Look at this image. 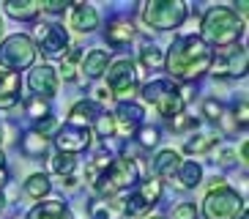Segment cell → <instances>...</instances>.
<instances>
[{"instance_id":"7","label":"cell","mask_w":249,"mask_h":219,"mask_svg":"<svg viewBox=\"0 0 249 219\" xmlns=\"http://www.w3.org/2000/svg\"><path fill=\"white\" fill-rule=\"evenodd\" d=\"M36 55H38V50L33 44V38L25 36V33H14V36L3 38V44H0V69L19 74L22 69L33 66Z\"/></svg>"},{"instance_id":"43","label":"cell","mask_w":249,"mask_h":219,"mask_svg":"<svg viewBox=\"0 0 249 219\" xmlns=\"http://www.w3.org/2000/svg\"><path fill=\"white\" fill-rule=\"evenodd\" d=\"M107 96H110V91H107V88H99V91H96V99H93V102L99 104V102H104Z\"/></svg>"},{"instance_id":"32","label":"cell","mask_w":249,"mask_h":219,"mask_svg":"<svg viewBox=\"0 0 249 219\" xmlns=\"http://www.w3.org/2000/svg\"><path fill=\"white\" fill-rule=\"evenodd\" d=\"M90 134H96L99 140H107L115 134V118H112V112H102V115L93 121V129H90Z\"/></svg>"},{"instance_id":"34","label":"cell","mask_w":249,"mask_h":219,"mask_svg":"<svg viewBox=\"0 0 249 219\" xmlns=\"http://www.w3.org/2000/svg\"><path fill=\"white\" fill-rule=\"evenodd\" d=\"M38 8H41V14L58 17V14H63V11L71 8V0H38Z\"/></svg>"},{"instance_id":"8","label":"cell","mask_w":249,"mask_h":219,"mask_svg":"<svg viewBox=\"0 0 249 219\" xmlns=\"http://www.w3.org/2000/svg\"><path fill=\"white\" fill-rule=\"evenodd\" d=\"M107 91L110 96L121 99V102H132V96L137 93V63L132 58H118L107 66Z\"/></svg>"},{"instance_id":"11","label":"cell","mask_w":249,"mask_h":219,"mask_svg":"<svg viewBox=\"0 0 249 219\" xmlns=\"http://www.w3.org/2000/svg\"><path fill=\"white\" fill-rule=\"evenodd\" d=\"M90 140H93V134H90V129H85V126L63 124V126H58V131H55L58 153H71V156H77V153H82V151L90 148Z\"/></svg>"},{"instance_id":"27","label":"cell","mask_w":249,"mask_h":219,"mask_svg":"<svg viewBox=\"0 0 249 219\" xmlns=\"http://www.w3.org/2000/svg\"><path fill=\"white\" fill-rule=\"evenodd\" d=\"M213 146H219V134H213V131H205V134H197V137L186 140L183 151L192 153V156H200V153H208Z\"/></svg>"},{"instance_id":"44","label":"cell","mask_w":249,"mask_h":219,"mask_svg":"<svg viewBox=\"0 0 249 219\" xmlns=\"http://www.w3.org/2000/svg\"><path fill=\"white\" fill-rule=\"evenodd\" d=\"M249 3H247V0H241V3H235V14H238V11H241V19H244V17H247V11H249Z\"/></svg>"},{"instance_id":"48","label":"cell","mask_w":249,"mask_h":219,"mask_svg":"<svg viewBox=\"0 0 249 219\" xmlns=\"http://www.w3.org/2000/svg\"><path fill=\"white\" fill-rule=\"evenodd\" d=\"M0 143H3V131H0Z\"/></svg>"},{"instance_id":"1","label":"cell","mask_w":249,"mask_h":219,"mask_svg":"<svg viewBox=\"0 0 249 219\" xmlns=\"http://www.w3.org/2000/svg\"><path fill=\"white\" fill-rule=\"evenodd\" d=\"M213 50L200 41V36H181L173 41L170 52L164 55V69H167L173 82H186L192 85L200 80L205 72H211Z\"/></svg>"},{"instance_id":"15","label":"cell","mask_w":249,"mask_h":219,"mask_svg":"<svg viewBox=\"0 0 249 219\" xmlns=\"http://www.w3.org/2000/svg\"><path fill=\"white\" fill-rule=\"evenodd\" d=\"M69 25L77 33H93L99 28V11L90 3H71V14H69Z\"/></svg>"},{"instance_id":"47","label":"cell","mask_w":249,"mask_h":219,"mask_svg":"<svg viewBox=\"0 0 249 219\" xmlns=\"http://www.w3.org/2000/svg\"><path fill=\"white\" fill-rule=\"evenodd\" d=\"M148 219H167V217H148Z\"/></svg>"},{"instance_id":"23","label":"cell","mask_w":249,"mask_h":219,"mask_svg":"<svg viewBox=\"0 0 249 219\" xmlns=\"http://www.w3.org/2000/svg\"><path fill=\"white\" fill-rule=\"evenodd\" d=\"M176 181L181 189H195L200 181H203V167H200V162L195 159H183L181 167L176 173Z\"/></svg>"},{"instance_id":"3","label":"cell","mask_w":249,"mask_h":219,"mask_svg":"<svg viewBox=\"0 0 249 219\" xmlns=\"http://www.w3.org/2000/svg\"><path fill=\"white\" fill-rule=\"evenodd\" d=\"M137 181H140L137 162L126 159V156H115V159H110L107 170H104L99 178H96L93 189H96V195H99V197H107V200H112V197H118L121 192L137 186Z\"/></svg>"},{"instance_id":"38","label":"cell","mask_w":249,"mask_h":219,"mask_svg":"<svg viewBox=\"0 0 249 219\" xmlns=\"http://www.w3.org/2000/svg\"><path fill=\"white\" fill-rule=\"evenodd\" d=\"M233 124L241 126V129H247V124H249V104H247V99H241V104H235V110H233Z\"/></svg>"},{"instance_id":"12","label":"cell","mask_w":249,"mask_h":219,"mask_svg":"<svg viewBox=\"0 0 249 219\" xmlns=\"http://www.w3.org/2000/svg\"><path fill=\"white\" fill-rule=\"evenodd\" d=\"M58 80H60L58 69H52L50 63H38V66H33V72L28 77V88L33 91V96L50 102L52 96L58 93Z\"/></svg>"},{"instance_id":"33","label":"cell","mask_w":249,"mask_h":219,"mask_svg":"<svg viewBox=\"0 0 249 219\" xmlns=\"http://www.w3.org/2000/svg\"><path fill=\"white\" fill-rule=\"evenodd\" d=\"M110 153H96L93 156V162H90L88 167H85V178H88L90 183H96V178H99V175L104 173V170H107V164H110Z\"/></svg>"},{"instance_id":"30","label":"cell","mask_w":249,"mask_h":219,"mask_svg":"<svg viewBox=\"0 0 249 219\" xmlns=\"http://www.w3.org/2000/svg\"><path fill=\"white\" fill-rule=\"evenodd\" d=\"M25 115L33 118V121H44V118L52 115V107L47 99H38V96H30L25 99Z\"/></svg>"},{"instance_id":"37","label":"cell","mask_w":249,"mask_h":219,"mask_svg":"<svg viewBox=\"0 0 249 219\" xmlns=\"http://www.w3.org/2000/svg\"><path fill=\"white\" fill-rule=\"evenodd\" d=\"M33 131H36V134H41V137H47L50 140L52 134H55V131H58V121H55V118H44V121H36V124H33Z\"/></svg>"},{"instance_id":"35","label":"cell","mask_w":249,"mask_h":219,"mask_svg":"<svg viewBox=\"0 0 249 219\" xmlns=\"http://www.w3.org/2000/svg\"><path fill=\"white\" fill-rule=\"evenodd\" d=\"M195 126H197V121H195L192 115H186V112H178V115L170 118V129L178 131V134H183V131L195 129Z\"/></svg>"},{"instance_id":"20","label":"cell","mask_w":249,"mask_h":219,"mask_svg":"<svg viewBox=\"0 0 249 219\" xmlns=\"http://www.w3.org/2000/svg\"><path fill=\"white\" fill-rule=\"evenodd\" d=\"M102 112H104L102 104H96L93 99H82V102H77L71 107V112H69V124L90 129V126H93V121L102 115Z\"/></svg>"},{"instance_id":"22","label":"cell","mask_w":249,"mask_h":219,"mask_svg":"<svg viewBox=\"0 0 249 219\" xmlns=\"http://www.w3.org/2000/svg\"><path fill=\"white\" fill-rule=\"evenodd\" d=\"M3 6H6L8 17H14V19H19V22H33L38 14H41L38 0H6Z\"/></svg>"},{"instance_id":"29","label":"cell","mask_w":249,"mask_h":219,"mask_svg":"<svg viewBox=\"0 0 249 219\" xmlns=\"http://www.w3.org/2000/svg\"><path fill=\"white\" fill-rule=\"evenodd\" d=\"M52 164V173L60 175V178H71L74 170H77V156H71V153H55L50 159Z\"/></svg>"},{"instance_id":"17","label":"cell","mask_w":249,"mask_h":219,"mask_svg":"<svg viewBox=\"0 0 249 219\" xmlns=\"http://www.w3.org/2000/svg\"><path fill=\"white\" fill-rule=\"evenodd\" d=\"M132 38H134V25H132V19L115 17L112 22H107V28H104V41L110 44V47H126Z\"/></svg>"},{"instance_id":"24","label":"cell","mask_w":249,"mask_h":219,"mask_svg":"<svg viewBox=\"0 0 249 219\" xmlns=\"http://www.w3.org/2000/svg\"><path fill=\"white\" fill-rule=\"evenodd\" d=\"M47 148H50V140L41 137V134H36L33 129L25 131L22 140H19V151H22L25 156H30V159H36V156H44Z\"/></svg>"},{"instance_id":"46","label":"cell","mask_w":249,"mask_h":219,"mask_svg":"<svg viewBox=\"0 0 249 219\" xmlns=\"http://www.w3.org/2000/svg\"><path fill=\"white\" fill-rule=\"evenodd\" d=\"M0 36H3V19H0Z\"/></svg>"},{"instance_id":"10","label":"cell","mask_w":249,"mask_h":219,"mask_svg":"<svg viewBox=\"0 0 249 219\" xmlns=\"http://www.w3.org/2000/svg\"><path fill=\"white\" fill-rule=\"evenodd\" d=\"M36 50H41V55L50 60H63V55L69 52V33L63 25L50 22V25H36Z\"/></svg>"},{"instance_id":"16","label":"cell","mask_w":249,"mask_h":219,"mask_svg":"<svg viewBox=\"0 0 249 219\" xmlns=\"http://www.w3.org/2000/svg\"><path fill=\"white\" fill-rule=\"evenodd\" d=\"M19 91H22V80L19 74L0 69V110H11L19 104Z\"/></svg>"},{"instance_id":"21","label":"cell","mask_w":249,"mask_h":219,"mask_svg":"<svg viewBox=\"0 0 249 219\" xmlns=\"http://www.w3.org/2000/svg\"><path fill=\"white\" fill-rule=\"evenodd\" d=\"M181 153L173 151V148H167V151H159L154 159V178H176L178 167H181Z\"/></svg>"},{"instance_id":"31","label":"cell","mask_w":249,"mask_h":219,"mask_svg":"<svg viewBox=\"0 0 249 219\" xmlns=\"http://www.w3.org/2000/svg\"><path fill=\"white\" fill-rule=\"evenodd\" d=\"M134 140H137V148L140 151H151V148H156L159 146V129L156 126H148V124H142L137 129V134H134Z\"/></svg>"},{"instance_id":"4","label":"cell","mask_w":249,"mask_h":219,"mask_svg":"<svg viewBox=\"0 0 249 219\" xmlns=\"http://www.w3.org/2000/svg\"><path fill=\"white\" fill-rule=\"evenodd\" d=\"M140 96L145 99L148 104H154L159 110V115H164L170 121L173 115L183 112V99H181V85L173 82L170 77H161V80H151L140 88Z\"/></svg>"},{"instance_id":"9","label":"cell","mask_w":249,"mask_h":219,"mask_svg":"<svg viewBox=\"0 0 249 219\" xmlns=\"http://www.w3.org/2000/svg\"><path fill=\"white\" fill-rule=\"evenodd\" d=\"M161 192H164V186H161V181L154 178V175L145 178V181H140L132 195L126 197V200H121V214H124L126 219L142 217V214H148L161 200Z\"/></svg>"},{"instance_id":"28","label":"cell","mask_w":249,"mask_h":219,"mask_svg":"<svg viewBox=\"0 0 249 219\" xmlns=\"http://www.w3.org/2000/svg\"><path fill=\"white\" fill-rule=\"evenodd\" d=\"M140 63L145 66L148 72H161L164 69V52L159 47H154V44H148V47L140 50Z\"/></svg>"},{"instance_id":"5","label":"cell","mask_w":249,"mask_h":219,"mask_svg":"<svg viewBox=\"0 0 249 219\" xmlns=\"http://www.w3.org/2000/svg\"><path fill=\"white\" fill-rule=\"evenodd\" d=\"M186 14H189V6L183 0H151V3H142V22L154 30L181 28Z\"/></svg>"},{"instance_id":"18","label":"cell","mask_w":249,"mask_h":219,"mask_svg":"<svg viewBox=\"0 0 249 219\" xmlns=\"http://www.w3.org/2000/svg\"><path fill=\"white\" fill-rule=\"evenodd\" d=\"M25 219H74L66 200H41L30 208Z\"/></svg>"},{"instance_id":"25","label":"cell","mask_w":249,"mask_h":219,"mask_svg":"<svg viewBox=\"0 0 249 219\" xmlns=\"http://www.w3.org/2000/svg\"><path fill=\"white\" fill-rule=\"evenodd\" d=\"M82 58H85L82 47H69V52L63 55V60H60V72L58 74H63V80L74 82V80H77V72H80Z\"/></svg>"},{"instance_id":"6","label":"cell","mask_w":249,"mask_h":219,"mask_svg":"<svg viewBox=\"0 0 249 219\" xmlns=\"http://www.w3.org/2000/svg\"><path fill=\"white\" fill-rule=\"evenodd\" d=\"M247 211L244 197L230 186H211L203 200V217L205 219H238Z\"/></svg>"},{"instance_id":"41","label":"cell","mask_w":249,"mask_h":219,"mask_svg":"<svg viewBox=\"0 0 249 219\" xmlns=\"http://www.w3.org/2000/svg\"><path fill=\"white\" fill-rule=\"evenodd\" d=\"M238 159H241V164L247 167V162H249V143L247 140H241V148H238V153H235Z\"/></svg>"},{"instance_id":"13","label":"cell","mask_w":249,"mask_h":219,"mask_svg":"<svg viewBox=\"0 0 249 219\" xmlns=\"http://www.w3.org/2000/svg\"><path fill=\"white\" fill-rule=\"evenodd\" d=\"M112 118H115V131H121L124 137H134L137 129L145 124V110L137 102H121Z\"/></svg>"},{"instance_id":"36","label":"cell","mask_w":249,"mask_h":219,"mask_svg":"<svg viewBox=\"0 0 249 219\" xmlns=\"http://www.w3.org/2000/svg\"><path fill=\"white\" fill-rule=\"evenodd\" d=\"M203 115L208 118V121H216V124H219V118L225 115V107H222V102H216V99H205L203 102Z\"/></svg>"},{"instance_id":"2","label":"cell","mask_w":249,"mask_h":219,"mask_svg":"<svg viewBox=\"0 0 249 219\" xmlns=\"http://www.w3.org/2000/svg\"><path fill=\"white\" fill-rule=\"evenodd\" d=\"M244 25H247V22L235 14L233 8L213 6V8H208L205 17H203L200 41H203L205 47H211V50L213 47H216V50H222V47H235L238 38L244 36Z\"/></svg>"},{"instance_id":"26","label":"cell","mask_w":249,"mask_h":219,"mask_svg":"<svg viewBox=\"0 0 249 219\" xmlns=\"http://www.w3.org/2000/svg\"><path fill=\"white\" fill-rule=\"evenodd\" d=\"M52 192V183L44 173H33L28 175V181H25V195L33 197V200H47Z\"/></svg>"},{"instance_id":"45","label":"cell","mask_w":249,"mask_h":219,"mask_svg":"<svg viewBox=\"0 0 249 219\" xmlns=\"http://www.w3.org/2000/svg\"><path fill=\"white\" fill-rule=\"evenodd\" d=\"M3 205H6V197H3V192H0V211H3Z\"/></svg>"},{"instance_id":"14","label":"cell","mask_w":249,"mask_h":219,"mask_svg":"<svg viewBox=\"0 0 249 219\" xmlns=\"http://www.w3.org/2000/svg\"><path fill=\"white\" fill-rule=\"evenodd\" d=\"M247 63L249 55L244 47H233L225 58H213L211 69L216 77H247Z\"/></svg>"},{"instance_id":"40","label":"cell","mask_w":249,"mask_h":219,"mask_svg":"<svg viewBox=\"0 0 249 219\" xmlns=\"http://www.w3.org/2000/svg\"><path fill=\"white\" fill-rule=\"evenodd\" d=\"M216 162H219V164H233V162H235V151H233V148H222V151L216 153Z\"/></svg>"},{"instance_id":"42","label":"cell","mask_w":249,"mask_h":219,"mask_svg":"<svg viewBox=\"0 0 249 219\" xmlns=\"http://www.w3.org/2000/svg\"><path fill=\"white\" fill-rule=\"evenodd\" d=\"M8 181V167H6V159H3V153H0V189L6 186Z\"/></svg>"},{"instance_id":"39","label":"cell","mask_w":249,"mask_h":219,"mask_svg":"<svg viewBox=\"0 0 249 219\" xmlns=\"http://www.w3.org/2000/svg\"><path fill=\"white\" fill-rule=\"evenodd\" d=\"M173 219H197V205L195 203H178L173 208Z\"/></svg>"},{"instance_id":"19","label":"cell","mask_w":249,"mask_h":219,"mask_svg":"<svg viewBox=\"0 0 249 219\" xmlns=\"http://www.w3.org/2000/svg\"><path fill=\"white\" fill-rule=\"evenodd\" d=\"M110 66V50H90L80 63V72L85 80H99Z\"/></svg>"}]
</instances>
